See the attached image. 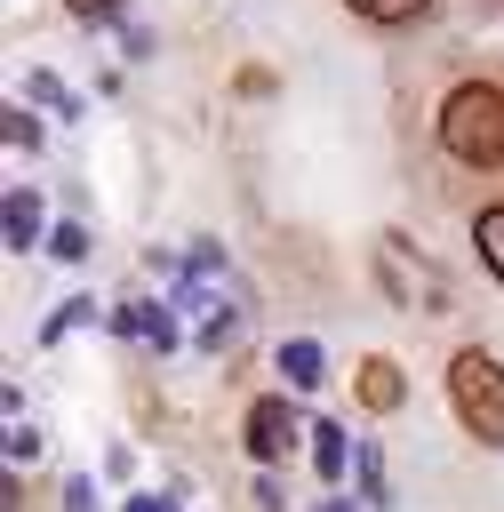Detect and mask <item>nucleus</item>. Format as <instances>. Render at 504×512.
<instances>
[{"mask_svg": "<svg viewBox=\"0 0 504 512\" xmlns=\"http://www.w3.org/2000/svg\"><path fill=\"white\" fill-rule=\"evenodd\" d=\"M440 144H448L464 168H504V88H480V80L448 88V104H440Z\"/></svg>", "mask_w": 504, "mask_h": 512, "instance_id": "nucleus-1", "label": "nucleus"}, {"mask_svg": "<svg viewBox=\"0 0 504 512\" xmlns=\"http://www.w3.org/2000/svg\"><path fill=\"white\" fill-rule=\"evenodd\" d=\"M448 400H456V416H464V432L480 448H504V368L480 344H464L448 360Z\"/></svg>", "mask_w": 504, "mask_h": 512, "instance_id": "nucleus-2", "label": "nucleus"}, {"mask_svg": "<svg viewBox=\"0 0 504 512\" xmlns=\"http://www.w3.org/2000/svg\"><path fill=\"white\" fill-rule=\"evenodd\" d=\"M296 432H312V424H304L288 400H256V408H248V456H256V464H280V456L296 448Z\"/></svg>", "mask_w": 504, "mask_h": 512, "instance_id": "nucleus-3", "label": "nucleus"}, {"mask_svg": "<svg viewBox=\"0 0 504 512\" xmlns=\"http://www.w3.org/2000/svg\"><path fill=\"white\" fill-rule=\"evenodd\" d=\"M0 224H8V248H16V256H24V248H32V240H40V200H32V192H24V184H16V192H8V200H0Z\"/></svg>", "mask_w": 504, "mask_h": 512, "instance_id": "nucleus-4", "label": "nucleus"}, {"mask_svg": "<svg viewBox=\"0 0 504 512\" xmlns=\"http://www.w3.org/2000/svg\"><path fill=\"white\" fill-rule=\"evenodd\" d=\"M112 320H120L128 336H144V344H160V352L176 344V320H168V304H120Z\"/></svg>", "mask_w": 504, "mask_h": 512, "instance_id": "nucleus-5", "label": "nucleus"}, {"mask_svg": "<svg viewBox=\"0 0 504 512\" xmlns=\"http://www.w3.org/2000/svg\"><path fill=\"white\" fill-rule=\"evenodd\" d=\"M280 368H288V392H312V384L328 376V360H320L312 336H288V344H280Z\"/></svg>", "mask_w": 504, "mask_h": 512, "instance_id": "nucleus-6", "label": "nucleus"}, {"mask_svg": "<svg viewBox=\"0 0 504 512\" xmlns=\"http://www.w3.org/2000/svg\"><path fill=\"white\" fill-rule=\"evenodd\" d=\"M400 392H408V384H400V368H392V360H360V400H368L376 416H384V408H400Z\"/></svg>", "mask_w": 504, "mask_h": 512, "instance_id": "nucleus-7", "label": "nucleus"}, {"mask_svg": "<svg viewBox=\"0 0 504 512\" xmlns=\"http://www.w3.org/2000/svg\"><path fill=\"white\" fill-rule=\"evenodd\" d=\"M312 464H320V480H344V464H352L344 424H312Z\"/></svg>", "mask_w": 504, "mask_h": 512, "instance_id": "nucleus-8", "label": "nucleus"}, {"mask_svg": "<svg viewBox=\"0 0 504 512\" xmlns=\"http://www.w3.org/2000/svg\"><path fill=\"white\" fill-rule=\"evenodd\" d=\"M352 16H368V24H408V16H424V0H344Z\"/></svg>", "mask_w": 504, "mask_h": 512, "instance_id": "nucleus-9", "label": "nucleus"}, {"mask_svg": "<svg viewBox=\"0 0 504 512\" xmlns=\"http://www.w3.org/2000/svg\"><path fill=\"white\" fill-rule=\"evenodd\" d=\"M24 88H32V104H48V112H80V96H72V88H64L56 72H32Z\"/></svg>", "mask_w": 504, "mask_h": 512, "instance_id": "nucleus-10", "label": "nucleus"}, {"mask_svg": "<svg viewBox=\"0 0 504 512\" xmlns=\"http://www.w3.org/2000/svg\"><path fill=\"white\" fill-rule=\"evenodd\" d=\"M480 256H488V272L504 280V208H488V216H480Z\"/></svg>", "mask_w": 504, "mask_h": 512, "instance_id": "nucleus-11", "label": "nucleus"}, {"mask_svg": "<svg viewBox=\"0 0 504 512\" xmlns=\"http://www.w3.org/2000/svg\"><path fill=\"white\" fill-rule=\"evenodd\" d=\"M88 312H96V296H72V304H64V312H56V320H48L40 336H48V344H56V336H72V328H80Z\"/></svg>", "mask_w": 504, "mask_h": 512, "instance_id": "nucleus-12", "label": "nucleus"}, {"mask_svg": "<svg viewBox=\"0 0 504 512\" xmlns=\"http://www.w3.org/2000/svg\"><path fill=\"white\" fill-rule=\"evenodd\" d=\"M48 248H56L64 264H80V256H88V232H80V224H56V232H48Z\"/></svg>", "mask_w": 504, "mask_h": 512, "instance_id": "nucleus-13", "label": "nucleus"}, {"mask_svg": "<svg viewBox=\"0 0 504 512\" xmlns=\"http://www.w3.org/2000/svg\"><path fill=\"white\" fill-rule=\"evenodd\" d=\"M72 16H88V24H120L128 16V0H64Z\"/></svg>", "mask_w": 504, "mask_h": 512, "instance_id": "nucleus-14", "label": "nucleus"}, {"mask_svg": "<svg viewBox=\"0 0 504 512\" xmlns=\"http://www.w3.org/2000/svg\"><path fill=\"white\" fill-rule=\"evenodd\" d=\"M24 456H40V432L16 416V424H8V464H24Z\"/></svg>", "mask_w": 504, "mask_h": 512, "instance_id": "nucleus-15", "label": "nucleus"}, {"mask_svg": "<svg viewBox=\"0 0 504 512\" xmlns=\"http://www.w3.org/2000/svg\"><path fill=\"white\" fill-rule=\"evenodd\" d=\"M64 512H96V488H88V480H72V488H64Z\"/></svg>", "mask_w": 504, "mask_h": 512, "instance_id": "nucleus-16", "label": "nucleus"}, {"mask_svg": "<svg viewBox=\"0 0 504 512\" xmlns=\"http://www.w3.org/2000/svg\"><path fill=\"white\" fill-rule=\"evenodd\" d=\"M128 512H176L168 496H128Z\"/></svg>", "mask_w": 504, "mask_h": 512, "instance_id": "nucleus-17", "label": "nucleus"}, {"mask_svg": "<svg viewBox=\"0 0 504 512\" xmlns=\"http://www.w3.org/2000/svg\"><path fill=\"white\" fill-rule=\"evenodd\" d=\"M320 512H352V504H344V496H328V504H320Z\"/></svg>", "mask_w": 504, "mask_h": 512, "instance_id": "nucleus-18", "label": "nucleus"}]
</instances>
